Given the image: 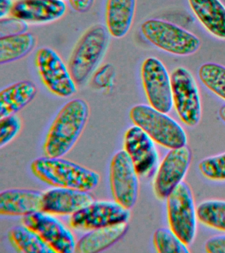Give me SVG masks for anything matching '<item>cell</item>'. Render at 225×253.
Returning a JSON list of instances; mask_svg holds the SVG:
<instances>
[{"mask_svg": "<svg viewBox=\"0 0 225 253\" xmlns=\"http://www.w3.org/2000/svg\"><path fill=\"white\" fill-rule=\"evenodd\" d=\"M90 108L86 100L72 99L64 105L51 123L43 151L48 157H63L76 145L90 119Z\"/></svg>", "mask_w": 225, "mask_h": 253, "instance_id": "cell-1", "label": "cell"}, {"mask_svg": "<svg viewBox=\"0 0 225 253\" xmlns=\"http://www.w3.org/2000/svg\"><path fill=\"white\" fill-rule=\"evenodd\" d=\"M30 168L37 179L52 187L90 191L99 185L101 178L94 170L62 157L37 158Z\"/></svg>", "mask_w": 225, "mask_h": 253, "instance_id": "cell-2", "label": "cell"}, {"mask_svg": "<svg viewBox=\"0 0 225 253\" xmlns=\"http://www.w3.org/2000/svg\"><path fill=\"white\" fill-rule=\"evenodd\" d=\"M110 36L106 27L97 24L89 28L77 42L68 66L78 86L86 84L99 66L109 45Z\"/></svg>", "mask_w": 225, "mask_h": 253, "instance_id": "cell-3", "label": "cell"}, {"mask_svg": "<svg viewBox=\"0 0 225 253\" xmlns=\"http://www.w3.org/2000/svg\"><path fill=\"white\" fill-rule=\"evenodd\" d=\"M130 118L154 140L163 147L175 149L186 145L185 130L179 123L151 106L137 104L130 111Z\"/></svg>", "mask_w": 225, "mask_h": 253, "instance_id": "cell-4", "label": "cell"}, {"mask_svg": "<svg viewBox=\"0 0 225 253\" xmlns=\"http://www.w3.org/2000/svg\"><path fill=\"white\" fill-rule=\"evenodd\" d=\"M141 32L152 44L173 54L191 55L200 47V40L196 36L162 20H147L141 24Z\"/></svg>", "mask_w": 225, "mask_h": 253, "instance_id": "cell-5", "label": "cell"}, {"mask_svg": "<svg viewBox=\"0 0 225 253\" xmlns=\"http://www.w3.org/2000/svg\"><path fill=\"white\" fill-rule=\"evenodd\" d=\"M170 229L186 245L192 243L197 232V208L188 184L181 181L167 198Z\"/></svg>", "mask_w": 225, "mask_h": 253, "instance_id": "cell-6", "label": "cell"}, {"mask_svg": "<svg viewBox=\"0 0 225 253\" xmlns=\"http://www.w3.org/2000/svg\"><path fill=\"white\" fill-rule=\"evenodd\" d=\"M35 64L43 84L60 98H70L77 92L78 85L68 65L54 49L42 47L35 55Z\"/></svg>", "mask_w": 225, "mask_h": 253, "instance_id": "cell-7", "label": "cell"}, {"mask_svg": "<svg viewBox=\"0 0 225 253\" xmlns=\"http://www.w3.org/2000/svg\"><path fill=\"white\" fill-rule=\"evenodd\" d=\"M173 105L181 122L193 127L201 118L200 96L192 75L184 67H177L171 75Z\"/></svg>", "mask_w": 225, "mask_h": 253, "instance_id": "cell-8", "label": "cell"}, {"mask_svg": "<svg viewBox=\"0 0 225 253\" xmlns=\"http://www.w3.org/2000/svg\"><path fill=\"white\" fill-rule=\"evenodd\" d=\"M110 190L114 201L131 210L139 195V175L127 152H116L110 164Z\"/></svg>", "mask_w": 225, "mask_h": 253, "instance_id": "cell-9", "label": "cell"}, {"mask_svg": "<svg viewBox=\"0 0 225 253\" xmlns=\"http://www.w3.org/2000/svg\"><path fill=\"white\" fill-rule=\"evenodd\" d=\"M22 224L36 233L54 253H72L76 241L70 229L56 215L38 211L22 217Z\"/></svg>", "mask_w": 225, "mask_h": 253, "instance_id": "cell-10", "label": "cell"}, {"mask_svg": "<svg viewBox=\"0 0 225 253\" xmlns=\"http://www.w3.org/2000/svg\"><path fill=\"white\" fill-rule=\"evenodd\" d=\"M130 210L114 201H93L71 215V227L78 230H92L100 227L128 223Z\"/></svg>", "mask_w": 225, "mask_h": 253, "instance_id": "cell-11", "label": "cell"}, {"mask_svg": "<svg viewBox=\"0 0 225 253\" xmlns=\"http://www.w3.org/2000/svg\"><path fill=\"white\" fill-rule=\"evenodd\" d=\"M142 84L150 106L160 112H170L173 106L171 77L165 65L156 57L142 63Z\"/></svg>", "mask_w": 225, "mask_h": 253, "instance_id": "cell-12", "label": "cell"}, {"mask_svg": "<svg viewBox=\"0 0 225 253\" xmlns=\"http://www.w3.org/2000/svg\"><path fill=\"white\" fill-rule=\"evenodd\" d=\"M192 153L186 145L170 150L158 168L153 182V191L159 199H167L183 181L190 166Z\"/></svg>", "mask_w": 225, "mask_h": 253, "instance_id": "cell-13", "label": "cell"}, {"mask_svg": "<svg viewBox=\"0 0 225 253\" xmlns=\"http://www.w3.org/2000/svg\"><path fill=\"white\" fill-rule=\"evenodd\" d=\"M155 142L141 128H128L124 136V150L133 162L139 177H151L158 169L159 157Z\"/></svg>", "mask_w": 225, "mask_h": 253, "instance_id": "cell-14", "label": "cell"}, {"mask_svg": "<svg viewBox=\"0 0 225 253\" xmlns=\"http://www.w3.org/2000/svg\"><path fill=\"white\" fill-rule=\"evenodd\" d=\"M93 201L90 191L52 187L43 193L41 211L54 215H72Z\"/></svg>", "mask_w": 225, "mask_h": 253, "instance_id": "cell-15", "label": "cell"}, {"mask_svg": "<svg viewBox=\"0 0 225 253\" xmlns=\"http://www.w3.org/2000/svg\"><path fill=\"white\" fill-rule=\"evenodd\" d=\"M66 11L64 0H15L10 16L25 23L45 24L61 19Z\"/></svg>", "mask_w": 225, "mask_h": 253, "instance_id": "cell-16", "label": "cell"}, {"mask_svg": "<svg viewBox=\"0 0 225 253\" xmlns=\"http://www.w3.org/2000/svg\"><path fill=\"white\" fill-rule=\"evenodd\" d=\"M43 193L30 189H6L0 193V215L24 217L41 211Z\"/></svg>", "mask_w": 225, "mask_h": 253, "instance_id": "cell-17", "label": "cell"}, {"mask_svg": "<svg viewBox=\"0 0 225 253\" xmlns=\"http://www.w3.org/2000/svg\"><path fill=\"white\" fill-rule=\"evenodd\" d=\"M136 0H106V28L114 39H122L129 33L135 17Z\"/></svg>", "mask_w": 225, "mask_h": 253, "instance_id": "cell-18", "label": "cell"}, {"mask_svg": "<svg viewBox=\"0 0 225 253\" xmlns=\"http://www.w3.org/2000/svg\"><path fill=\"white\" fill-rule=\"evenodd\" d=\"M128 223L92 229L76 242L75 252L96 253L106 250L123 238L127 233Z\"/></svg>", "mask_w": 225, "mask_h": 253, "instance_id": "cell-19", "label": "cell"}, {"mask_svg": "<svg viewBox=\"0 0 225 253\" xmlns=\"http://www.w3.org/2000/svg\"><path fill=\"white\" fill-rule=\"evenodd\" d=\"M38 89L34 83L22 81L13 83L0 92V118L16 114L30 104Z\"/></svg>", "mask_w": 225, "mask_h": 253, "instance_id": "cell-20", "label": "cell"}, {"mask_svg": "<svg viewBox=\"0 0 225 253\" xmlns=\"http://www.w3.org/2000/svg\"><path fill=\"white\" fill-rule=\"evenodd\" d=\"M191 10L205 29L225 39V7L219 0H188Z\"/></svg>", "mask_w": 225, "mask_h": 253, "instance_id": "cell-21", "label": "cell"}, {"mask_svg": "<svg viewBox=\"0 0 225 253\" xmlns=\"http://www.w3.org/2000/svg\"><path fill=\"white\" fill-rule=\"evenodd\" d=\"M36 45V38L28 32L0 38V63L13 62L28 55Z\"/></svg>", "mask_w": 225, "mask_h": 253, "instance_id": "cell-22", "label": "cell"}, {"mask_svg": "<svg viewBox=\"0 0 225 253\" xmlns=\"http://www.w3.org/2000/svg\"><path fill=\"white\" fill-rule=\"evenodd\" d=\"M9 242L15 251L23 253H54L36 233L22 224L8 231Z\"/></svg>", "mask_w": 225, "mask_h": 253, "instance_id": "cell-23", "label": "cell"}, {"mask_svg": "<svg viewBox=\"0 0 225 253\" xmlns=\"http://www.w3.org/2000/svg\"><path fill=\"white\" fill-rule=\"evenodd\" d=\"M197 219L202 224L225 232V201L208 200L197 207Z\"/></svg>", "mask_w": 225, "mask_h": 253, "instance_id": "cell-24", "label": "cell"}, {"mask_svg": "<svg viewBox=\"0 0 225 253\" xmlns=\"http://www.w3.org/2000/svg\"><path fill=\"white\" fill-rule=\"evenodd\" d=\"M198 75L201 83L213 93L225 100V67L207 63L199 67Z\"/></svg>", "mask_w": 225, "mask_h": 253, "instance_id": "cell-25", "label": "cell"}, {"mask_svg": "<svg viewBox=\"0 0 225 253\" xmlns=\"http://www.w3.org/2000/svg\"><path fill=\"white\" fill-rule=\"evenodd\" d=\"M154 247L159 253H189L185 245L171 229L161 227L153 235Z\"/></svg>", "mask_w": 225, "mask_h": 253, "instance_id": "cell-26", "label": "cell"}, {"mask_svg": "<svg viewBox=\"0 0 225 253\" xmlns=\"http://www.w3.org/2000/svg\"><path fill=\"white\" fill-rule=\"evenodd\" d=\"M198 168L203 177L207 179L225 181V152L204 158L199 162Z\"/></svg>", "mask_w": 225, "mask_h": 253, "instance_id": "cell-27", "label": "cell"}, {"mask_svg": "<svg viewBox=\"0 0 225 253\" xmlns=\"http://www.w3.org/2000/svg\"><path fill=\"white\" fill-rule=\"evenodd\" d=\"M22 123L16 114L0 118V147L3 148L18 136Z\"/></svg>", "mask_w": 225, "mask_h": 253, "instance_id": "cell-28", "label": "cell"}, {"mask_svg": "<svg viewBox=\"0 0 225 253\" xmlns=\"http://www.w3.org/2000/svg\"><path fill=\"white\" fill-rule=\"evenodd\" d=\"M205 249L208 253H225V235L209 238L205 243Z\"/></svg>", "mask_w": 225, "mask_h": 253, "instance_id": "cell-29", "label": "cell"}, {"mask_svg": "<svg viewBox=\"0 0 225 253\" xmlns=\"http://www.w3.org/2000/svg\"><path fill=\"white\" fill-rule=\"evenodd\" d=\"M69 2L74 11L84 13L90 11L93 5L94 0H69Z\"/></svg>", "mask_w": 225, "mask_h": 253, "instance_id": "cell-30", "label": "cell"}, {"mask_svg": "<svg viewBox=\"0 0 225 253\" xmlns=\"http://www.w3.org/2000/svg\"><path fill=\"white\" fill-rule=\"evenodd\" d=\"M13 2L12 0H0V19H5L10 15Z\"/></svg>", "mask_w": 225, "mask_h": 253, "instance_id": "cell-31", "label": "cell"}, {"mask_svg": "<svg viewBox=\"0 0 225 253\" xmlns=\"http://www.w3.org/2000/svg\"><path fill=\"white\" fill-rule=\"evenodd\" d=\"M219 117L225 123V105L221 107L219 111Z\"/></svg>", "mask_w": 225, "mask_h": 253, "instance_id": "cell-32", "label": "cell"}, {"mask_svg": "<svg viewBox=\"0 0 225 253\" xmlns=\"http://www.w3.org/2000/svg\"><path fill=\"white\" fill-rule=\"evenodd\" d=\"M64 1H66V0H64Z\"/></svg>", "mask_w": 225, "mask_h": 253, "instance_id": "cell-33", "label": "cell"}]
</instances>
